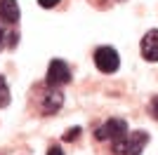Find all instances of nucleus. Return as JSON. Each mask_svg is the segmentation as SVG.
I'll return each instance as SVG.
<instances>
[{
  "mask_svg": "<svg viewBox=\"0 0 158 155\" xmlns=\"http://www.w3.org/2000/svg\"><path fill=\"white\" fill-rule=\"evenodd\" d=\"M78 134H80V127H73V129H69L64 134V141H76L78 139Z\"/></svg>",
  "mask_w": 158,
  "mask_h": 155,
  "instance_id": "nucleus-9",
  "label": "nucleus"
},
{
  "mask_svg": "<svg viewBox=\"0 0 158 155\" xmlns=\"http://www.w3.org/2000/svg\"><path fill=\"white\" fill-rule=\"evenodd\" d=\"M127 134V122L123 120V117H111V120H106L102 127L94 129V139L97 141H120L123 136Z\"/></svg>",
  "mask_w": 158,
  "mask_h": 155,
  "instance_id": "nucleus-2",
  "label": "nucleus"
},
{
  "mask_svg": "<svg viewBox=\"0 0 158 155\" xmlns=\"http://www.w3.org/2000/svg\"><path fill=\"white\" fill-rule=\"evenodd\" d=\"M61 103H64V97H61V92L57 89V87H52V89L45 94V99H43V108H45V113H57Z\"/></svg>",
  "mask_w": 158,
  "mask_h": 155,
  "instance_id": "nucleus-7",
  "label": "nucleus"
},
{
  "mask_svg": "<svg viewBox=\"0 0 158 155\" xmlns=\"http://www.w3.org/2000/svg\"><path fill=\"white\" fill-rule=\"evenodd\" d=\"M7 103H10V87H7L5 78L0 75V108H5Z\"/></svg>",
  "mask_w": 158,
  "mask_h": 155,
  "instance_id": "nucleus-8",
  "label": "nucleus"
},
{
  "mask_svg": "<svg viewBox=\"0 0 158 155\" xmlns=\"http://www.w3.org/2000/svg\"><path fill=\"white\" fill-rule=\"evenodd\" d=\"M47 85L50 87H59V85H69L71 82V68L61 61V59H52L50 68H47Z\"/></svg>",
  "mask_w": 158,
  "mask_h": 155,
  "instance_id": "nucleus-4",
  "label": "nucleus"
},
{
  "mask_svg": "<svg viewBox=\"0 0 158 155\" xmlns=\"http://www.w3.org/2000/svg\"><path fill=\"white\" fill-rule=\"evenodd\" d=\"M149 110H151V115L158 120V97H153V99H151V103H149Z\"/></svg>",
  "mask_w": 158,
  "mask_h": 155,
  "instance_id": "nucleus-10",
  "label": "nucleus"
},
{
  "mask_svg": "<svg viewBox=\"0 0 158 155\" xmlns=\"http://www.w3.org/2000/svg\"><path fill=\"white\" fill-rule=\"evenodd\" d=\"M142 57L146 61H158V28H151L144 35V40H142Z\"/></svg>",
  "mask_w": 158,
  "mask_h": 155,
  "instance_id": "nucleus-5",
  "label": "nucleus"
},
{
  "mask_svg": "<svg viewBox=\"0 0 158 155\" xmlns=\"http://www.w3.org/2000/svg\"><path fill=\"white\" fill-rule=\"evenodd\" d=\"M94 66L102 73H116L120 66L118 52L113 47H97V52H94Z\"/></svg>",
  "mask_w": 158,
  "mask_h": 155,
  "instance_id": "nucleus-3",
  "label": "nucleus"
},
{
  "mask_svg": "<svg viewBox=\"0 0 158 155\" xmlns=\"http://www.w3.org/2000/svg\"><path fill=\"white\" fill-rule=\"evenodd\" d=\"M57 2H59V0H38V5H40V7H47V10H50V7H54Z\"/></svg>",
  "mask_w": 158,
  "mask_h": 155,
  "instance_id": "nucleus-11",
  "label": "nucleus"
},
{
  "mask_svg": "<svg viewBox=\"0 0 158 155\" xmlns=\"http://www.w3.org/2000/svg\"><path fill=\"white\" fill-rule=\"evenodd\" d=\"M19 5L17 0H0V19L5 24H17L19 21Z\"/></svg>",
  "mask_w": 158,
  "mask_h": 155,
  "instance_id": "nucleus-6",
  "label": "nucleus"
},
{
  "mask_svg": "<svg viewBox=\"0 0 158 155\" xmlns=\"http://www.w3.org/2000/svg\"><path fill=\"white\" fill-rule=\"evenodd\" d=\"M47 155H64V150H61L59 146H52V148L47 150Z\"/></svg>",
  "mask_w": 158,
  "mask_h": 155,
  "instance_id": "nucleus-13",
  "label": "nucleus"
},
{
  "mask_svg": "<svg viewBox=\"0 0 158 155\" xmlns=\"http://www.w3.org/2000/svg\"><path fill=\"white\" fill-rule=\"evenodd\" d=\"M5 42H7V35H5V28H2V24H0V50L5 47Z\"/></svg>",
  "mask_w": 158,
  "mask_h": 155,
  "instance_id": "nucleus-12",
  "label": "nucleus"
},
{
  "mask_svg": "<svg viewBox=\"0 0 158 155\" xmlns=\"http://www.w3.org/2000/svg\"><path fill=\"white\" fill-rule=\"evenodd\" d=\"M149 143V134L137 129V132H127L120 141L113 143V153L116 155H142L144 146Z\"/></svg>",
  "mask_w": 158,
  "mask_h": 155,
  "instance_id": "nucleus-1",
  "label": "nucleus"
}]
</instances>
